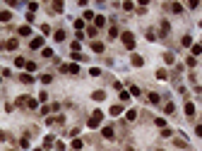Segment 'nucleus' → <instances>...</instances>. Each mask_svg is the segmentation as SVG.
<instances>
[{
  "instance_id": "obj_24",
  "label": "nucleus",
  "mask_w": 202,
  "mask_h": 151,
  "mask_svg": "<svg viewBox=\"0 0 202 151\" xmlns=\"http://www.w3.org/2000/svg\"><path fill=\"white\" fill-rule=\"evenodd\" d=\"M15 65H17V67H27V60H24V58H15Z\"/></svg>"
},
{
  "instance_id": "obj_16",
  "label": "nucleus",
  "mask_w": 202,
  "mask_h": 151,
  "mask_svg": "<svg viewBox=\"0 0 202 151\" xmlns=\"http://www.w3.org/2000/svg\"><path fill=\"white\" fill-rule=\"evenodd\" d=\"M171 12L180 15V12H183V5H180V2H173V5H171Z\"/></svg>"
},
{
  "instance_id": "obj_12",
  "label": "nucleus",
  "mask_w": 202,
  "mask_h": 151,
  "mask_svg": "<svg viewBox=\"0 0 202 151\" xmlns=\"http://www.w3.org/2000/svg\"><path fill=\"white\" fill-rule=\"evenodd\" d=\"M17 34H19V36H29V34H32V29H29V24L19 27V29H17Z\"/></svg>"
},
{
  "instance_id": "obj_14",
  "label": "nucleus",
  "mask_w": 202,
  "mask_h": 151,
  "mask_svg": "<svg viewBox=\"0 0 202 151\" xmlns=\"http://www.w3.org/2000/svg\"><path fill=\"white\" fill-rule=\"evenodd\" d=\"M70 149H72V151H79V149H82V139H72Z\"/></svg>"
},
{
  "instance_id": "obj_19",
  "label": "nucleus",
  "mask_w": 202,
  "mask_h": 151,
  "mask_svg": "<svg viewBox=\"0 0 202 151\" xmlns=\"http://www.w3.org/2000/svg\"><path fill=\"white\" fill-rule=\"evenodd\" d=\"M53 38H56V41H63V38H65V31H63V29H58L56 34H53Z\"/></svg>"
},
{
  "instance_id": "obj_32",
  "label": "nucleus",
  "mask_w": 202,
  "mask_h": 151,
  "mask_svg": "<svg viewBox=\"0 0 202 151\" xmlns=\"http://www.w3.org/2000/svg\"><path fill=\"white\" fill-rule=\"evenodd\" d=\"M120 101H123V103L130 101V94H128V91H120Z\"/></svg>"
},
{
  "instance_id": "obj_2",
  "label": "nucleus",
  "mask_w": 202,
  "mask_h": 151,
  "mask_svg": "<svg viewBox=\"0 0 202 151\" xmlns=\"http://www.w3.org/2000/svg\"><path fill=\"white\" fill-rule=\"evenodd\" d=\"M123 43H125V48H130V51L135 48V36L130 34V31H125V34H123Z\"/></svg>"
},
{
  "instance_id": "obj_3",
  "label": "nucleus",
  "mask_w": 202,
  "mask_h": 151,
  "mask_svg": "<svg viewBox=\"0 0 202 151\" xmlns=\"http://www.w3.org/2000/svg\"><path fill=\"white\" fill-rule=\"evenodd\" d=\"M60 72H65V74H77L79 72V67L72 62V65H60Z\"/></svg>"
},
{
  "instance_id": "obj_13",
  "label": "nucleus",
  "mask_w": 202,
  "mask_h": 151,
  "mask_svg": "<svg viewBox=\"0 0 202 151\" xmlns=\"http://www.w3.org/2000/svg\"><path fill=\"white\" fill-rule=\"evenodd\" d=\"M19 82H22V84H32L34 77H32V74H19Z\"/></svg>"
},
{
  "instance_id": "obj_43",
  "label": "nucleus",
  "mask_w": 202,
  "mask_h": 151,
  "mask_svg": "<svg viewBox=\"0 0 202 151\" xmlns=\"http://www.w3.org/2000/svg\"><path fill=\"white\" fill-rule=\"evenodd\" d=\"M195 134H197V137H202V125H197V127H195Z\"/></svg>"
},
{
  "instance_id": "obj_26",
  "label": "nucleus",
  "mask_w": 202,
  "mask_h": 151,
  "mask_svg": "<svg viewBox=\"0 0 202 151\" xmlns=\"http://www.w3.org/2000/svg\"><path fill=\"white\" fill-rule=\"evenodd\" d=\"M180 43H183V46H193V38H190V36H183Z\"/></svg>"
},
{
  "instance_id": "obj_11",
  "label": "nucleus",
  "mask_w": 202,
  "mask_h": 151,
  "mask_svg": "<svg viewBox=\"0 0 202 151\" xmlns=\"http://www.w3.org/2000/svg\"><path fill=\"white\" fill-rule=\"evenodd\" d=\"M92 98H94V101H103V98H106V91H94V94H92Z\"/></svg>"
},
{
  "instance_id": "obj_17",
  "label": "nucleus",
  "mask_w": 202,
  "mask_h": 151,
  "mask_svg": "<svg viewBox=\"0 0 202 151\" xmlns=\"http://www.w3.org/2000/svg\"><path fill=\"white\" fill-rule=\"evenodd\" d=\"M10 19H12V12H7V10L0 12V22H10Z\"/></svg>"
},
{
  "instance_id": "obj_22",
  "label": "nucleus",
  "mask_w": 202,
  "mask_h": 151,
  "mask_svg": "<svg viewBox=\"0 0 202 151\" xmlns=\"http://www.w3.org/2000/svg\"><path fill=\"white\" fill-rule=\"evenodd\" d=\"M173 144H176V146H178V149H188V144H185V142H183V139H173Z\"/></svg>"
},
{
  "instance_id": "obj_4",
  "label": "nucleus",
  "mask_w": 202,
  "mask_h": 151,
  "mask_svg": "<svg viewBox=\"0 0 202 151\" xmlns=\"http://www.w3.org/2000/svg\"><path fill=\"white\" fill-rule=\"evenodd\" d=\"M101 134H103V139H116V130H113L111 125H106V127L101 130Z\"/></svg>"
},
{
  "instance_id": "obj_20",
  "label": "nucleus",
  "mask_w": 202,
  "mask_h": 151,
  "mask_svg": "<svg viewBox=\"0 0 202 151\" xmlns=\"http://www.w3.org/2000/svg\"><path fill=\"white\" fill-rule=\"evenodd\" d=\"M27 108H29V110H36V108H39V103H36L34 98H29V101H27Z\"/></svg>"
},
{
  "instance_id": "obj_15",
  "label": "nucleus",
  "mask_w": 202,
  "mask_h": 151,
  "mask_svg": "<svg viewBox=\"0 0 202 151\" xmlns=\"http://www.w3.org/2000/svg\"><path fill=\"white\" fill-rule=\"evenodd\" d=\"M92 51H94V53H103V43L94 41V43H92Z\"/></svg>"
},
{
  "instance_id": "obj_5",
  "label": "nucleus",
  "mask_w": 202,
  "mask_h": 151,
  "mask_svg": "<svg viewBox=\"0 0 202 151\" xmlns=\"http://www.w3.org/2000/svg\"><path fill=\"white\" fill-rule=\"evenodd\" d=\"M130 62H133L135 67H142V65H144V60H142V55H137V53H133V55H130Z\"/></svg>"
},
{
  "instance_id": "obj_28",
  "label": "nucleus",
  "mask_w": 202,
  "mask_h": 151,
  "mask_svg": "<svg viewBox=\"0 0 202 151\" xmlns=\"http://www.w3.org/2000/svg\"><path fill=\"white\" fill-rule=\"evenodd\" d=\"M161 98H159V94H149V103H159Z\"/></svg>"
},
{
  "instance_id": "obj_41",
  "label": "nucleus",
  "mask_w": 202,
  "mask_h": 151,
  "mask_svg": "<svg viewBox=\"0 0 202 151\" xmlns=\"http://www.w3.org/2000/svg\"><path fill=\"white\" fill-rule=\"evenodd\" d=\"M133 7H135L133 2H123V10H125V12H130V10H133Z\"/></svg>"
},
{
  "instance_id": "obj_29",
  "label": "nucleus",
  "mask_w": 202,
  "mask_h": 151,
  "mask_svg": "<svg viewBox=\"0 0 202 151\" xmlns=\"http://www.w3.org/2000/svg\"><path fill=\"white\" fill-rule=\"evenodd\" d=\"M27 101H29V96H19L17 98V106H27Z\"/></svg>"
},
{
  "instance_id": "obj_34",
  "label": "nucleus",
  "mask_w": 202,
  "mask_h": 151,
  "mask_svg": "<svg viewBox=\"0 0 202 151\" xmlns=\"http://www.w3.org/2000/svg\"><path fill=\"white\" fill-rule=\"evenodd\" d=\"M89 74H92V77H99L101 70H99V67H92V70H89Z\"/></svg>"
},
{
  "instance_id": "obj_30",
  "label": "nucleus",
  "mask_w": 202,
  "mask_h": 151,
  "mask_svg": "<svg viewBox=\"0 0 202 151\" xmlns=\"http://www.w3.org/2000/svg\"><path fill=\"white\" fill-rule=\"evenodd\" d=\"M171 134H173V130H171V127H164V130H161V137H171Z\"/></svg>"
},
{
  "instance_id": "obj_1",
  "label": "nucleus",
  "mask_w": 202,
  "mask_h": 151,
  "mask_svg": "<svg viewBox=\"0 0 202 151\" xmlns=\"http://www.w3.org/2000/svg\"><path fill=\"white\" fill-rule=\"evenodd\" d=\"M101 120H103V110H94V113L89 115V120H87L89 130H96V127L101 125Z\"/></svg>"
},
{
  "instance_id": "obj_36",
  "label": "nucleus",
  "mask_w": 202,
  "mask_h": 151,
  "mask_svg": "<svg viewBox=\"0 0 202 151\" xmlns=\"http://www.w3.org/2000/svg\"><path fill=\"white\" fill-rule=\"evenodd\" d=\"M108 36H111V38H116V36H118V29H116V27H111V29H108Z\"/></svg>"
},
{
  "instance_id": "obj_9",
  "label": "nucleus",
  "mask_w": 202,
  "mask_h": 151,
  "mask_svg": "<svg viewBox=\"0 0 202 151\" xmlns=\"http://www.w3.org/2000/svg\"><path fill=\"white\" fill-rule=\"evenodd\" d=\"M2 48H7V51H15V48H17V38H10L7 43H2Z\"/></svg>"
},
{
  "instance_id": "obj_18",
  "label": "nucleus",
  "mask_w": 202,
  "mask_h": 151,
  "mask_svg": "<svg viewBox=\"0 0 202 151\" xmlns=\"http://www.w3.org/2000/svg\"><path fill=\"white\" fill-rule=\"evenodd\" d=\"M173 60H176L173 53H164V62H166V65H173Z\"/></svg>"
},
{
  "instance_id": "obj_25",
  "label": "nucleus",
  "mask_w": 202,
  "mask_h": 151,
  "mask_svg": "<svg viewBox=\"0 0 202 151\" xmlns=\"http://www.w3.org/2000/svg\"><path fill=\"white\" fill-rule=\"evenodd\" d=\"M168 29H171V27H168V22H166V19H164V22H161V34L166 36V34H168Z\"/></svg>"
},
{
  "instance_id": "obj_8",
  "label": "nucleus",
  "mask_w": 202,
  "mask_h": 151,
  "mask_svg": "<svg viewBox=\"0 0 202 151\" xmlns=\"http://www.w3.org/2000/svg\"><path fill=\"white\" fill-rule=\"evenodd\" d=\"M185 115H188V118H193V115H195V106H193L190 101H185Z\"/></svg>"
},
{
  "instance_id": "obj_35",
  "label": "nucleus",
  "mask_w": 202,
  "mask_h": 151,
  "mask_svg": "<svg viewBox=\"0 0 202 151\" xmlns=\"http://www.w3.org/2000/svg\"><path fill=\"white\" fill-rule=\"evenodd\" d=\"M87 34H89V36H92V38H94V36H96V34H99V31H96V27H89V29H87Z\"/></svg>"
},
{
  "instance_id": "obj_27",
  "label": "nucleus",
  "mask_w": 202,
  "mask_h": 151,
  "mask_svg": "<svg viewBox=\"0 0 202 151\" xmlns=\"http://www.w3.org/2000/svg\"><path fill=\"white\" fill-rule=\"evenodd\" d=\"M41 82H43V84H51L53 77H51V74H41Z\"/></svg>"
},
{
  "instance_id": "obj_42",
  "label": "nucleus",
  "mask_w": 202,
  "mask_h": 151,
  "mask_svg": "<svg viewBox=\"0 0 202 151\" xmlns=\"http://www.w3.org/2000/svg\"><path fill=\"white\" fill-rule=\"evenodd\" d=\"M137 118V110H128V120H135Z\"/></svg>"
},
{
  "instance_id": "obj_31",
  "label": "nucleus",
  "mask_w": 202,
  "mask_h": 151,
  "mask_svg": "<svg viewBox=\"0 0 202 151\" xmlns=\"http://www.w3.org/2000/svg\"><path fill=\"white\" fill-rule=\"evenodd\" d=\"M154 122H157V127H161V130L166 127V120H164V118H157V120H154Z\"/></svg>"
},
{
  "instance_id": "obj_23",
  "label": "nucleus",
  "mask_w": 202,
  "mask_h": 151,
  "mask_svg": "<svg viewBox=\"0 0 202 151\" xmlns=\"http://www.w3.org/2000/svg\"><path fill=\"white\" fill-rule=\"evenodd\" d=\"M197 55H202V46H193V58H197Z\"/></svg>"
},
{
  "instance_id": "obj_45",
  "label": "nucleus",
  "mask_w": 202,
  "mask_h": 151,
  "mask_svg": "<svg viewBox=\"0 0 202 151\" xmlns=\"http://www.w3.org/2000/svg\"><path fill=\"white\" fill-rule=\"evenodd\" d=\"M125 151H135V149H133V146H128V149H125Z\"/></svg>"
},
{
  "instance_id": "obj_37",
  "label": "nucleus",
  "mask_w": 202,
  "mask_h": 151,
  "mask_svg": "<svg viewBox=\"0 0 202 151\" xmlns=\"http://www.w3.org/2000/svg\"><path fill=\"white\" fill-rule=\"evenodd\" d=\"M53 10L56 12H63V2H53Z\"/></svg>"
},
{
  "instance_id": "obj_21",
  "label": "nucleus",
  "mask_w": 202,
  "mask_h": 151,
  "mask_svg": "<svg viewBox=\"0 0 202 151\" xmlns=\"http://www.w3.org/2000/svg\"><path fill=\"white\" fill-rule=\"evenodd\" d=\"M173 110H176V106H173V103H166V106H164V113H166V115H171Z\"/></svg>"
},
{
  "instance_id": "obj_38",
  "label": "nucleus",
  "mask_w": 202,
  "mask_h": 151,
  "mask_svg": "<svg viewBox=\"0 0 202 151\" xmlns=\"http://www.w3.org/2000/svg\"><path fill=\"white\" fill-rule=\"evenodd\" d=\"M41 55H43V58H51V55H53V51H51V48H43V53H41Z\"/></svg>"
},
{
  "instance_id": "obj_44",
  "label": "nucleus",
  "mask_w": 202,
  "mask_h": 151,
  "mask_svg": "<svg viewBox=\"0 0 202 151\" xmlns=\"http://www.w3.org/2000/svg\"><path fill=\"white\" fill-rule=\"evenodd\" d=\"M5 139H7V132H2V130H0V142H5Z\"/></svg>"
},
{
  "instance_id": "obj_33",
  "label": "nucleus",
  "mask_w": 202,
  "mask_h": 151,
  "mask_svg": "<svg viewBox=\"0 0 202 151\" xmlns=\"http://www.w3.org/2000/svg\"><path fill=\"white\" fill-rule=\"evenodd\" d=\"M168 74H166V70H159V72H157V79H166Z\"/></svg>"
},
{
  "instance_id": "obj_7",
  "label": "nucleus",
  "mask_w": 202,
  "mask_h": 151,
  "mask_svg": "<svg viewBox=\"0 0 202 151\" xmlns=\"http://www.w3.org/2000/svg\"><path fill=\"white\" fill-rule=\"evenodd\" d=\"M123 110H125V108H123L120 103H116V106H111V110H108V113H111V115H120Z\"/></svg>"
},
{
  "instance_id": "obj_6",
  "label": "nucleus",
  "mask_w": 202,
  "mask_h": 151,
  "mask_svg": "<svg viewBox=\"0 0 202 151\" xmlns=\"http://www.w3.org/2000/svg\"><path fill=\"white\" fill-rule=\"evenodd\" d=\"M41 46H43V38H41V36H36V38H32V43H29V48H32V51H36V48H41Z\"/></svg>"
},
{
  "instance_id": "obj_10",
  "label": "nucleus",
  "mask_w": 202,
  "mask_h": 151,
  "mask_svg": "<svg viewBox=\"0 0 202 151\" xmlns=\"http://www.w3.org/2000/svg\"><path fill=\"white\" fill-rule=\"evenodd\" d=\"M103 24H106V17L103 15H96L94 17V27H103Z\"/></svg>"
},
{
  "instance_id": "obj_40",
  "label": "nucleus",
  "mask_w": 202,
  "mask_h": 151,
  "mask_svg": "<svg viewBox=\"0 0 202 151\" xmlns=\"http://www.w3.org/2000/svg\"><path fill=\"white\" fill-rule=\"evenodd\" d=\"M130 94H133V96H140L142 91H140V89H137V87H135V84H133V87H130Z\"/></svg>"
},
{
  "instance_id": "obj_39",
  "label": "nucleus",
  "mask_w": 202,
  "mask_h": 151,
  "mask_svg": "<svg viewBox=\"0 0 202 151\" xmlns=\"http://www.w3.org/2000/svg\"><path fill=\"white\" fill-rule=\"evenodd\" d=\"M19 146H22V149H29V139H27V137H24V139H22V142H19Z\"/></svg>"
}]
</instances>
